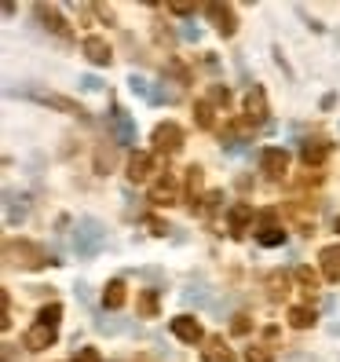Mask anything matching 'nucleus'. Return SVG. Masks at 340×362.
<instances>
[{
    "label": "nucleus",
    "instance_id": "423d86ee",
    "mask_svg": "<svg viewBox=\"0 0 340 362\" xmlns=\"http://www.w3.org/2000/svg\"><path fill=\"white\" fill-rule=\"evenodd\" d=\"M37 18L45 23V30H52V33H55V37H62V40H70V37H74L70 23L62 18V11H59L55 4H37Z\"/></svg>",
    "mask_w": 340,
    "mask_h": 362
},
{
    "label": "nucleus",
    "instance_id": "412c9836",
    "mask_svg": "<svg viewBox=\"0 0 340 362\" xmlns=\"http://www.w3.org/2000/svg\"><path fill=\"white\" fill-rule=\"evenodd\" d=\"M293 279L300 282V289H307L311 296L318 293V274H315L311 267H296V271H293Z\"/></svg>",
    "mask_w": 340,
    "mask_h": 362
},
{
    "label": "nucleus",
    "instance_id": "20e7f679",
    "mask_svg": "<svg viewBox=\"0 0 340 362\" xmlns=\"http://www.w3.org/2000/svg\"><path fill=\"white\" fill-rule=\"evenodd\" d=\"M168 329H172V337L183 340V344H201L205 340V329L194 315H176L172 322H168Z\"/></svg>",
    "mask_w": 340,
    "mask_h": 362
},
{
    "label": "nucleus",
    "instance_id": "f3484780",
    "mask_svg": "<svg viewBox=\"0 0 340 362\" xmlns=\"http://www.w3.org/2000/svg\"><path fill=\"white\" fill-rule=\"evenodd\" d=\"M326 154H329V143H326V139H307V143H304V151H300L304 165H322Z\"/></svg>",
    "mask_w": 340,
    "mask_h": 362
},
{
    "label": "nucleus",
    "instance_id": "1a4fd4ad",
    "mask_svg": "<svg viewBox=\"0 0 340 362\" xmlns=\"http://www.w3.org/2000/svg\"><path fill=\"white\" fill-rule=\"evenodd\" d=\"M151 173H154V154L151 151H136L132 158H129V183H146L151 180Z\"/></svg>",
    "mask_w": 340,
    "mask_h": 362
},
{
    "label": "nucleus",
    "instance_id": "0eeeda50",
    "mask_svg": "<svg viewBox=\"0 0 340 362\" xmlns=\"http://www.w3.org/2000/svg\"><path fill=\"white\" fill-rule=\"evenodd\" d=\"M205 15L212 18V26H216L223 37H235L238 33V15H235V8H230V4H209Z\"/></svg>",
    "mask_w": 340,
    "mask_h": 362
},
{
    "label": "nucleus",
    "instance_id": "9b49d317",
    "mask_svg": "<svg viewBox=\"0 0 340 362\" xmlns=\"http://www.w3.org/2000/svg\"><path fill=\"white\" fill-rule=\"evenodd\" d=\"M37 103H45V106H55V110H62V114H74V117H84V106L81 103H74V99H66V95H55V92H30Z\"/></svg>",
    "mask_w": 340,
    "mask_h": 362
},
{
    "label": "nucleus",
    "instance_id": "5701e85b",
    "mask_svg": "<svg viewBox=\"0 0 340 362\" xmlns=\"http://www.w3.org/2000/svg\"><path fill=\"white\" fill-rule=\"evenodd\" d=\"M194 121H198V129H212V103L209 99L194 103Z\"/></svg>",
    "mask_w": 340,
    "mask_h": 362
},
{
    "label": "nucleus",
    "instance_id": "39448f33",
    "mask_svg": "<svg viewBox=\"0 0 340 362\" xmlns=\"http://www.w3.org/2000/svg\"><path fill=\"white\" fill-rule=\"evenodd\" d=\"M81 52H84V59H88L92 66H110V62H114V48L106 45L99 33H88V37H84V40H81Z\"/></svg>",
    "mask_w": 340,
    "mask_h": 362
},
{
    "label": "nucleus",
    "instance_id": "2eb2a0df",
    "mask_svg": "<svg viewBox=\"0 0 340 362\" xmlns=\"http://www.w3.org/2000/svg\"><path fill=\"white\" fill-rule=\"evenodd\" d=\"M318 260H322V274L329 282H340V245H326L318 252Z\"/></svg>",
    "mask_w": 340,
    "mask_h": 362
},
{
    "label": "nucleus",
    "instance_id": "ddd939ff",
    "mask_svg": "<svg viewBox=\"0 0 340 362\" xmlns=\"http://www.w3.org/2000/svg\"><path fill=\"white\" fill-rule=\"evenodd\" d=\"M52 340H55V329H48V326H30L26 329V337H23V344H26V351H45V348H52Z\"/></svg>",
    "mask_w": 340,
    "mask_h": 362
},
{
    "label": "nucleus",
    "instance_id": "a211bd4d",
    "mask_svg": "<svg viewBox=\"0 0 340 362\" xmlns=\"http://www.w3.org/2000/svg\"><path fill=\"white\" fill-rule=\"evenodd\" d=\"M289 326H293V329H311V326H315V311L304 308V304L289 308Z\"/></svg>",
    "mask_w": 340,
    "mask_h": 362
},
{
    "label": "nucleus",
    "instance_id": "6ab92c4d",
    "mask_svg": "<svg viewBox=\"0 0 340 362\" xmlns=\"http://www.w3.org/2000/svg\"><path fill=\"white\" fill-rule=\"evenodd\" d=\"M136 308H139L143 318H158V289H143L139 300H136Z\"/></svg>",
    "mask_w": 340,
    "mask_h": 362
},
{
    "label": "nucleus",
    "instance_id": "a878e982",
    "mask_svg": "<svg viewBox=\"0 0 340 362\" xmlns=\"http://www.w3.org/2000/svg\"><path fill=\"white\" fill-rule=\"evenodd\" d=\"M267 286H271V296H274V300L289 293V279H286V274H279V271H274L271 279H267Z\"/></svg>",
    "mask_w": 340,
    "mask_h": 362
},
{
    "label": "nucleus",
    "instance_id": "393cba45",
    "mask_svg": "<svg viewBox=\"0 0 340 362\" xmlns=\"http://www.w3.org/2000/svg\"><path fill=\"white\" fill-rule=\"evenodd\" d=\"M245 362H274V351L264 344H249L245 348Z\"/></svg>",
    "mask_w": 340,
    "mask_h": 362
},
{
    "label": "nucleus",
    "instance_id": "f257e3e1",
    "mask_svg": "<svg viewBox=\"0 0 340 362\" xmlns=\"http://www.w3.org/2000/svg\"><path fill=\"white\" fill-rule=\"evenodd\" d=\"M8 249V260L15 264V267H23V271H40V267H48V252H45V245H37V242H30V238H18V242H8L4 245Z\"/></svg>",
    "mask_w": 340,
    "mask_h": 362
},
{
    "label": "nucleus",
    "instance_id": "dca6fc26",
    "mask_svg": "<svg viewBox=\"0 0 340 362\" xmlns=\"http://www.w3.org/2000/svg\"><path fill=\"white\" fill-rule=\"evenodd\" d=\"M151 202L154 205H172L176 202V176H161L151 190Z\"/></svg>",
    "mask_w": 340,
    "mask_h": 362
},
{
    "label": "nucleus",
    "instance_id": "2f4dec72",
    "mask_svg": "<svg viewBox=\"0 0 340 362\" xmlns=\"http://www.w3.org/2000/svg\"><path fill=\"white\" fill-rule=\"evenodd\" d=\"M168 11H176V15H190L194 8H190V4H168Z\"/></svg>",
    "mask_w": 340,
    "mask_h": 362
},
{
    "label": "nucleus",
    "instance_id": "473e14b6",
    "mask_svg": "<svg viewBox=\"0 0 340 362\" xmlns=\"http://www.w3.org/2000/svg\"><path fill=\"white\" fill-rule=\"evenodd\" d=\"M336 230H340V216H336Z\"/></svg>",
    "mask_w": 340,
    "mask_h": 362
},
{
    "label": "nucleus",
    "instance_id": "7c9ffc66",
    "mask_svg": "<svg viewBox=\"0 0 340 362\" xmlns=\"http://www.w3.org/2000/svg\"><path fill=\"white\" fill-rule=\"evenodd\" d=\"M165 230H168V223H161V220H151V234H158V238H161Z\"/></svg>",
    "mask_w": 340,
    "mask_h": 362
},
{
    "label": "nucleus",
    "instance_id": "f03ea898",
    "mask_svg": "<svg viewBox=\"0 0 340 362\" xmlns=\"http://www.w3.org/2000/svg\"><path fill=\"white\" fill-rule=\"evenodd\" d=\"M151 143H154V154H180L183 151V129L176 121H161L151 132Z\"/></svg>",
    "mask_w": 340,
    "mask_h": 362
},
{
    "label": "nucleus",
    "instance_id": "aec40b11",
    "mask_svg": "<svg viewBox=\"0 0 340 362\" xmlns=\"http://www.w3.org/2000/svg\"><path fill=\"white\" fill-rule=\"evenodd\" d=\"M37 322L48 326V329H59V322H62V304H45V308L37 311Z\"/></svg>",
    "mask_w": 340,
    "mask_h": 362
},
{
    "label": "nucleus",
    "instance_id": "f8f14e48",
    "mask_svg": "<svg viewBox=\"0 0 340 362\" xmlns=\"http://www.w3.org/2000/svg\"><path fill=\"white\" fill-rule=\"evenodd\" d=\"M201 358H205V362H238V355L227 348L223 337H209L205 348H201Z\"/></svg>",
    "mask_w": 340,
    "mask_h": 362
},
{
    "label": "nucleus",
    "instance_id": "4be33fe9",
    "mask_svg": "<svg viewBox=\"0 0 340 362\" xmlns=\"http://www.w3.org/2000/svg\"><path fill=\"white\" fill-rule=\"evenodd\" d=\"M114 151H110V146H99V151H95V173L99 176H106V173H110V168H114Z\"/></svg>",
    "mask_w": 340,
    "mask_h": 362
},
{
    "label": "nucleus",
    "instance_id": "b1692460",
    "mask_svg": "<svg viewBox=\"0 0 340 362\" xmlns=\"http://www.w3.org/2000/svg\"><path fill=\"white\" fill-rule=\"evenodd\" d=\"M257 238H260V245L274 249V245H282V242H286V230H282V227H264Z\"/></svg>",
    "mask_w": 340,
    "mask_h": 362
},
{
    "label": "nucleus",
    "instance_id": "4468645a",
    "mask_svg": "<svg viewBox=\"0 0 340 362\" xmlns=\"http://www.w3.org/2000/svg\"><path fill=\"white\" fill-rule=\"evenodd\" d=\"M124 300H129V289H124V282H121V279H110V282H106V289H102V308L117 311V308H124Z\"/></svg>",
    "mask_w": 340,
    "mask_h": 362
},
{
    "label": "nucleus",
    "instance_id": "7ed1b4c3",
    "mask_svg": "<svg viewBox=\"0 0 340 362\" xmlns=\"http://www.w3.org/2000/svg\"><path fill=\"white\" fill-rule=\"evenodd\" d=\"M260 173L267 180H282L289 173V154L282 151V146H264L260 151Z\"/></svg>",
    "mask_w": 340,
    "mask_h": 362
},
{
    "label": "nucleus",
    "instance_id": "c85d7f7f",
    "mask_svg": "<svg viewBox=\"0 0 340 362\" xmlns=\"http://www.w3.org/2000/svg\"><path fill=\"white\" fill-rule=\"evenodd\" d=\"M230 329H235L238 337H242V333H249V315H235V322H230Z\"/></svg>",
    "mask_w": 340,
    "mask_h": 362
},
{
    "label": "nucleus",
    "instance_id": "9d476101",
    "mask_svg": "<svg viewBox=\"0 0 340 362\" xmlns=\"http://www.w3.org/2000/svg\"><path fill=\"white\" fill-rule=\"evenodd\" d=\"M249 220H252V205L249 202H235L227 209V223H230V234H235V238H242V234L249 230Z\"/></svg>",
    "mask_w": 340,
    "mask_h": 362
},
{
    "label": "nucleus",
    "instance_id": "bb28decb",
    "mask_svg": "<svg viewBox=\"0 0 340 362\" xmlns=\"http://www.w3.org/2000/svg\"><path fill=\"white\" fill-rule=\"evenodd\" d=\"M187 187H190V205H194V202H198V198H194V190L201 187V168H198V165H190V168H187Z\"/></svg>",
    "mask_w": 340,
    "mask_h": 362
},
{
    "label": "nucleus",
    "instance_id": "c756f323",
    "mask_svg": "<svg viewBox=\"0 0 340 362\" xmlns=\"http://www.w3.org/2000/svg\"><path fill=\"white\" fill-rule=\"evenodd\" d=\"M212 99H216V103H223V106H227V99H230V92H227V88H212Z\"/></svg>",
    "mask_w": 340,
    "mask_h": 362
},
{
    "label": "nucleus",
    "instance_id": "6e6552de",
    "mask_svg": "<svg viewBox=\"0 0 340 362\" xmlns=\"http://www.w3.org/2000/svg\"><path fill=\"white\" fill-rule=\"evenodd\" d=\"M271 114V106H267V92H264V84H252L249 95H245V117L252 124H264Z\"/></svg>",
    "mask_w": 340,
    "mask_h": 362
},
{
    "label": "nucleus",
    "instance_id": "cd10ccee",
    "mask_svg": "<svg viewBox=\"0 0 340 362\" xmlns=\"http://www.w3.org/2000/svg\"><path fill=\"white\" fill-rule=\"evenodd\" d=\"M74 362H102V355L95 348H77L74 351Z\"/></svg>",
    "mask_w": 340,
    "mask_h": 362
}]
</instances>
